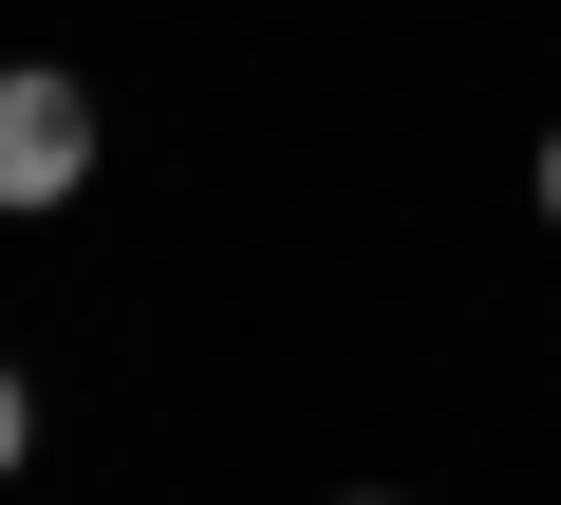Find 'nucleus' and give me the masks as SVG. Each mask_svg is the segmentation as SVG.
I'll use <instances>...</instances> for the list:
<instances>
[{"label": "nucleus", "instance_id": "f257e3e1", "mask_svg": "<svg viewBox=\"0 0 561 505\" xmlns=\"http://www.w3.org/2000/svg\"><path fill=\"white\" fill-rule=\"evenodd\" d=\"M76 187H94V94L20 57L0 76V206H76Z\"/></svg>", "mask_w": 561, "mask_h": 505}, {"label": "nucleus", "instance_id": "f03ea898", "mask_svg": "<svg viewBox=\"0 0 561 505\" xmlns=\"http://www.w3.org/2000/svg\"><path fill=\"white\" fill-rule=\"evenodd\" d=\"M20 449H38V393H20V375H0V468H20Z\"/></svg>", "mask_w": 561, "mask_h": 505}, {"label": "nucleus", "instance_id": "7ed1b4c3", "mask_svg": "<svg viewBox=\"0 0 561 505\" xmlns=\"http://www.w3.org/2000/svg\"><path fill=\"white\" fill-rule=\"evenodd\" d=\"M542 225H561V131H542Z\"/></svg>", "mask_w": 561, "mask_h": 505}]
</instances>
